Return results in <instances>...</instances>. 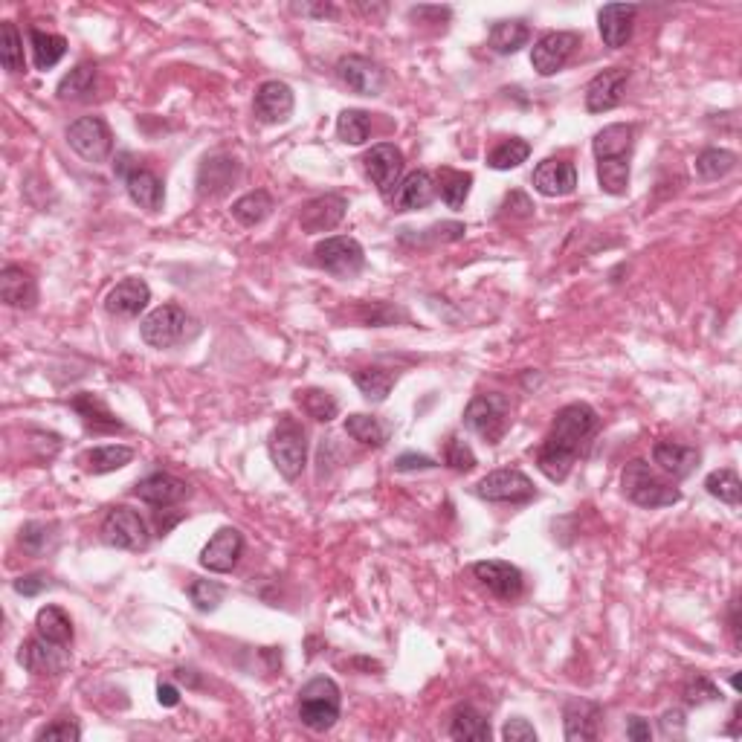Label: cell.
Returning <instances> with one entry per match:
<instances>
[{"mask_svg": "<svg viewBox=\"0 0 742 742\" xmlns=\"http://www.w3.org/2000/svg\"><path fill=\"white\" fill-rule=\"evenodd\" d=\"M435 180L429 172H412L406 174L398 183V189L392 192V206L395 212H415V209H424L435 198Z\"/></svg>", "mask_w": 742, "mask_h": 742, "instance_id": "cell-25", "label": "cell"}, {"mask_svg": "<svg viewBox=\"0 0 742 742\" xmlns=\"http://www.w3.org/2000/svg\"><path fill=\"white\" fill-rule=\"evenodd\" d=\"M432 467H438V464L429 456H418V453H403L395 461V470L398 473H415V470H432Z\"/></svg>", "mask_w": 742, "mask_h": 742, "instance_id": "cell-56", "label": "cell"}, {"mask_svg": "<svg viewBox=\"0 0 742 742\" xmlns=\"http://www.w3.org/2000/svg\"><path fill=\"white\" fill-rule=\"evenodd\" d=\"M473 574H476V580L485 586L487 592L499 600H516L522 595V586H525L522 571L511 566V563H505V560H482V563L473 566Z\"/></svg>", "mask_w": 742, "mask_h": 742, "instance_id": "cell-16", "label": "cell"}, {"mask_svg": "<svg viewBox=\"0 0 742 742\" xmlns=\"http://www.w3.org/2000/svg\"><path fill=\"white\" fill-rule=\"evenodd\" d=\"M151 302V290L143 279H122L119 285L105 296V311L116 319H137Z\"/></svg>", "mask_w": 742, "mask_h": 742, "instance_id": "cell-19", "label": "cell"}, {"mask_svg": "<svg viewBox=\"0 0 742 742\" xmlns=\"http://www.w3.org/2000/svg\"><path fill=\"white\" fill-rule=\"evenodd\" d=\"M35 629H38V635H44L47 641H56V644H64V647L73 641V624H70L67 612L58 609V606H44V609H38V615H35Z\"/></svg>", "mask_w": 742, "mask_h": 742, "instance_id": "cell-38", "label": "cell"}, {"mask_svg": "<svg viewBox=\"0 0 742 742\" xmlns=\"http://www.w3.org/2000/svg\"><path fill=\"white\" fill-rule=\"evenodd\" d=\"M566 740L586 742L598 740L600 708L592 702H569L566 705Z\"/></svg>", "mask_w": 742, "mask_h": 742, "instance_id": "cell-29", "label": "cell"}, {"mask_svg": "<svg viewBox=\"0 0 742 742\" xmlns=\"http://www.w3.org/2000/svg\"><path fill=\"white\" fill-rule=\"evenodd\" d=\"M502 209H505V215H511V218H531L534 215V203L528 195H522V192H511L505 203H502Z\"/></svg>", "mask_w": 742, "mask_h": 742, "instance_id": "cell-55", "label": "cell"}, {"mask_svg": "<svg viewBox=\"0 0 742 742\" xmlns=\"http://www.w3.org/2000/svg\"><path fill=\"white\" fill-rule=\"evenodd\" d=\"M621 487H624V496H627L632 505L638 508H670L682 499V490L673 485H667L656 470L644 461V458H635L629 461L621 473Z\"/></svg>", "mask_w": 742, "mask_h": 742, "instance_id": "cell-2", "label": "cell"}, {"mask_svg": "<svg viewBox=\"0 0 742 742\" xmlns=\"http://www.w3.org/2000/svg\"><path fill=\"white\" fill-rule=\"evenodd\" d=\"M157 702L163 705V708H174V705H180V690L169 682H160L157 685Z\"/></svg>", "mask_w": 742, "mask_h": 742, "instance_id": "cell-60", "label": "cell"}, {"mask_svg": "<svg viewBox=\"0 0 742 742\" xmlns=\"http://www.w3.org/2000/svg\"><path fill=\"white\" fill-rule=\"evenodd\" d=\"M354 383L363 392V398L371 403H383L395 386V374L386 369H360L354 374Z\"/></svg>", "mask_w": 742, "mask_h": 742, "instance_id": "cell-42", "label": "cell"}, {"mask_svg": "<svg viewBox=\"0 0 742 742\" xmlns=\"http://www.w3.org/2000/svg\"><path fill=\"white\" fill-rule=\"evenodd\" d=\"M293 90L285 85V82H264V85L256 90V99H253V111L261 122L267 125H276V122H287L290 114H293Z\"/></svg>", "mask_w": 742, "mask_h": 742, "instance_id": "cell-21", "label": "cell"}, {"mask_svg": "<svg viewBox=\"0 0 742 742\" xmlns=\"http://www.w3.org/2000/svg\"><path fill=\"white\" fill-rule=\"evenodd\" d=\"M125 189H128V198L145 212H160L163 203H166L163 180L154 172H148V169H140V166L125 177Z\"/></svg>", "mask_w": 742, "mask_h": 742, "instance_id": "cell-27", "label": "cell"}, {"mask_svg": "<svg viewBox=\"0 0 742 742\" xmlns=\"http://www.w3.org/2000/svg\"><path fill=\"white\" fill-rule=\"evenodd\" d=\"M67 143L87 163H105L114 151V134L102 116H79L67 128Z\"/></svg>", "mask_w": 742, "mask_h": 742, "instance_id": "cell-7", "label": "cell"}, {"mask_svg": "<svg viewBox=\"0 0 742 742\" xmlns=\"http://www.w3.org/2000/svg\"><path fill=\"white\" fill-rule=\"evenodd\" d=\"M580 47V35L577 32H548L543 35L534 50H531V64L540 76H554L560 73L569 58L574 56V50Z\"/></svg>", "mask_w": 742, "mask_h": 742, "instance_id": "cell-11", "label": "cell"}, {"mask_svg": "<svg viewBox=\"0 0 742 742\" xmlns=\"http://www.w3.org/2000/svg\"><path fill=\"white\" fill-rule=\"evenodd\" d=\"M476 493L482 499H487V502H511V505L528 502V499L537 496L534 482L522 470H511V467H502V470L487 473L485 479L476 485Z\"/></svg>", "mask_w": 742, "mask_h": 742, "instance_id": "cell-9", "label": "cell"}, {"mask_svg": "<svg viewBox=\"0 0 742 742\" xmlns=\"http://www.w3.org/2000/svg\"><path fill=\"white\" fill-rule=\"evenodd\" d=\"M189 598H192L198 612H215L221 606V600H224V589L218 583H212V580H195L189 586Z\"/></svg>", "mask_w": 742, "mask_h": 742, "instance_id": "cell-50", "label": "cell"}, {"mask_svg": "<svg viewBox=\"0 0 742 742\" xmlns=\"http://www.w3.org/2000/svg\"><path fill=\"white\" fill-rule=\"evenodd\" d=\"M705 490L719 499V502H725V505H740L742 499V482L740 476H737V470H731V467H725V470H714L708 479H705Z\"/></svg>", "mask_w": 742, "mask_h": 742, "instance_id": "cell-46", "label": "cell"}, {"mask_svg": "<svg viewBox=\"0 0 742 742\" xmlns=\"http://www.w3.org/2000/svg\"><path fill=\"white\" fill-rule=\"evenodd\" d=\"M241 554H244V537H241L238 528H229L227 525L200 551V566L215 571V574H227V571L238 566Z\"/></svg>", "mask_w": 742, "mask_h": 742, "instance_id": "cell-17", "label": "cell"}, {"mask_svg": "<svg viewBox=\"0 0 742 742\" xmlns=\"http://www.w3.org/2000/svg\"><path fill=\"white\" fill-rule=\"evenodd\" d=\"M699 450L696 447H685V444H673V441H658L653 447V461L661 467V473L673 476V479H687L696 464H699Z\"/></svg>", "mask_w": 742, "mask_h": 742, "instance_id": "cell-28", "label": "cell"}, {"mask_svg": "<svg viewBox=\"0 0 742 742\" xmlns=\"http://www.w3.org/2000/svg\"><path fill=\"white\" fill-rule=\"evenodd\" d=\"M18 661H21V667H27L29 673H35V676H58V673L67 670L70 653H67L64 644L47 641L44 635H35V638H29L27 644H21Z\"/></svg>", "mask_w": 742, "mask_h": 742, "instance_id": "cell-13", "label": "cell"}, {"mask_svg": "<svg viewBox=\"0 0 742 742\" xmlns=\"http://www.w3.org/2000/svg\"><path fill=\"white\" fill-rule=\"evenodd\" d=\"M635 18H638L635 3H609V6H603L598 12V29L603 44L612 47V50L627 47V41L632 38Z\"/></svg>", "mask_w": 742, "mask_h": 742, "instance_id": "cell-18", "label": "cell"}, {"mask_svg": "<svg viewBox=\"0 0 742 742\" xmlns=\"http://www.w3.org/2000/svg\"><path fill=\"white\" fill-rule=\"evenodd\" d=\"M345 209H348V200L343 195H322V198H314L311 203L302 206L299 224L308 235L331 232L345 218Z\"/></svg>", "mask_w": 742, "mask_h": 742, "instance_id": "cell-20", "label": "cell"}, {"mask_svg": "<svg viewBox=\"0 0 742 742\" xmlns=\"http://www.w3.org/2000/svg\"><path fill=\"white\" fill-rule=\"evenodd\" d=\"M296 403L302 406V412H305L308 418H314V421H319V424L334 421V418H337V412H340V403L331 398L328 392H322V389H305V392H296Z\"/></svg>", "mask_w": 742, "mask_h": 742, "instance_id": "cell-43", "label": "cell"}, {"mask_svg": "<svg viewBox=\"0 0 742 742\" xmlns=\"http://www.w3.org/2000/svg\"><path fill=\"white\" fill-rule=\"evenodd\" d=\"M487 41H490V50L493 53H499V56H514L519 53L528 41H531V29L525 21H496L493 29H490V35H487Z\"/></svg>", "mask_w": 742, "mask_h": 742, "instance_id": "cell-32", "label": "cell"}, {"mask_svg": "<svg viewBox=\"0 0 742 742\" xmlns=\"http://www.w3.org/2000/svg\"><path fill=\"white\" fill-rule=\"evenodd\" d=\"M314 256L316 264H319L325 273L337 276V279H354V276H360L363 267H366V250H363V244H360L357 238H351V235H334V238L319 241Z\"/></svg>", "mask_w": 742, "mask_h": 742, "instance_id": "cell-6", "label": "cell"}, {"mask_svg": "<svg viewBox=\"0 0 742 742\" xmlns=\"http://www.w3.org/2000/svg\"><path fill=\"white\" fill-rule=\"evenodd\" d=\"M598 183L600 189L612 198L627 195L629 186V157H606L598 160Z\"/></svg>", "mask_w": 742, "mask_h": 742, "instance_id": "cell-40", "label": "cell"}, {"mask_svg": "<svg viewBox=\"0 0 742 742\" xmlns=\"http://www.w3.org/2000/svg\"><path fill=\"white\" fill-rule=\"evenodd\" d=\"M0 61L9 73H24L27 61H24V41L18 35V27L12 21H3L0 27Z\"/></svg>", "mask_w": 742, "mask_h": 742, "instance_id": "cell-44", "label": "cell"}, {"mask_svg": "<svg viewBox=\"0 0 742 742\" xmlns=\"http://www.w3.org/2000/svg\"><path fill=\"white\" fill-rule=\"evenodd\" d=\"M450 737L453 740H470V742H487L490 740V722L479 714L476 708L464 705L453 714L450 722Z\"/></svg>", "mask_w": 742, "mask_h": 742, "instance_id": "cell-36", "label": "cell"}, {"mask_svg": "<svg viewBox=\"0 0 742 742\" xmlns=\"http://www.w3.org/2000/svg\"><path fill=\"white\" fill-rule=\"evenodd\" d=\"M0 299L9 305V308H18V311H29L35 302H38V287L35 279L29 276L24 267H3L0 273Z\"/></svg>", "mask_w": 742, "mask_h": 742, "instance_id": "cell-26", "label": "cell"}, {"mask_svg": "<svg viewBox=\"0 0 742 742\" xmlns=\"http://www.w3.org/2000/svg\"><path fill=\"white\" fill-rule=\"evenodd\" d=\"M82 737V728L76 725V722H70V719H58L53 725H44L41 731H38V737L35 740L44 742V740H61V742H76Z\"/></svg>", "mask_w": 742, "mask_h": 742, "instance_id": "cell-52", "label": "cell"}, {"mask_svg": "<svg viewBox=\"0 0 742 742\" xmlns=\"http://www.w3.org/2000/svg\"><path fill=\"white\" fill-rule=\"evenodd\" d=\"M73 409L82 415V421L87 424V429H93V432H116V429H125V424H122L114 412L105 406V400L99 398V395L82 392L79 398H73Z\"/></svg>", "mask_w": 742, "mask_h": 742, "instance_id": "cell-31", "label": "cell"}, {"mask_svg": "<svg viewBox=\"0 0 742 742\" xmlns=\"http://www.w3.org/2000/svg\"><path fill=\"white\" fill-rule=\"evenodd\" d=\"M714 699H719V690H716L705 676H696L693 682H687L685 687L687 705H705V702H714Z\"/></svg>", "mask_w": 742, "mask_h": 742, "instance_id": "cell-53", "label": "cell"}, {"mask_svg": "<svg viewBox=\"0 0 742 742\" xmlns=\"http://www.w3.org/2000/svg\"><path fill=\"white\" fill-rule=\"evenodd\" d=\"M363 166L369 180L377 186V192L383 198H389L400 183V174H403V151L395 148L392 143H380L366 151L363 157Z\"/></svg>", "mask_w": 742, "mask_h": 742, "instance_id": "cell-12", "label": "cell"}, {"mask_svg": "<svg viewBox=\"0 0 742 742\" xmlns=\"http://www.w3.org/2000/svg\"><path fill=\"white\" fill-rule=\"evenodd\" d=\"M528 154H531V145L525 143V140H505V143H499L490 154H487V166L490 169H496V172H508V169H516V166H522L525 160H528Z\"/></svg>", "mask_w": 742, "mask_h": 742, "instance_id": "cell-47", "label": "cell"}, {"mask_svg": "<svg viewBox=\"0 0 742 742\" xmlns=\"http://www.w3.org/2000/svg\"><path fill=\"white\" fill-rule=\"evenodd\" d=\"M21 545H24V551L35 554V557L47 554V551L56 545L53 525H47V522H27V525L21 528Z\"/></svg>", "mask_w": 742, "mask_h": 742, "instance_id": "cell-49", "label": "cell"}, {"mask_svg": "<svg viewBox=\"0 0 742 742\" xmlns=\"http://www.w3.org/2000/svg\"><path fill=\"white\" fill-rule=\"evenodd\" d=\"M134 496L154 505V508H172L189 496V485L183 479H174L169 473H151L143 482H137Z\"/></svg>", "mask_w": 742, "mask_h": 742, "instance_id": "cell-23", "label": "cell"}, {"mask_svg": "<svg viewBox=\"0 0 742 742\" xmlns=\"http://www.w3.org/2000/svg\"><path fill=\"white\" fill-rule=\"evenodd\" d=\"M270 212H273V198L264 189L247 192L232 203V218L244 227H258Z\"/></svg>", "mask_w": 742, "mask_h": 742, "instance_id": "cell-37", "label": "cell"}, {"mask_svg": "<svg viewBox=\"0 0 742 742\" xmlns=\"http://www.w3.org/2000/svg\"><path fill=\"white\" fill-rule=\"evenodd\" d=\"M238 180V163L227 154L206 157L198 172V195L200 198H221L227 195L229 186Z\"/></svg>", "mask_w": 742, "mask_h": 742, "instance_id": "cell-24", "label": "cell"}, {"mask_svg": "<svg viewBox=\"0 0 742 742\" xmlns=\"http://www.w3.org/2000/svg\"><path fill=\"white\" fill-rule=\"evenodd\" d=\"M270 458L276 464V470L285 476L287 482L299 479L305 464H308V435L299 427L290 415H285L276 429L270 432Z\"/></svg>", "mask_w": 742, "mask_h": 742, "instance_id": "cell-4", "label": "cell"}, {"mask_svg": "<svg viewBox=\"0 0 742 742\" xmlns=\"http://www.w3.org/2000/svg\"><path fill=\"white\" fill-rule=\"evenodd\" d=\"M96 64L93 61H82V64H76L61 82H58V99L61 102H79V99H85L93 93V87H96Z\"/></svg>", "mask_w": 742, "mask_h": 742, "instance_id": "cell-34", "label": "cell"}, {"mask_svg": "<svg viewBox=\"0 0 742 742\" xmlns=\"http://www.w3.org/2000/svg\"><path fill=\"white\" fill-rule=\"evenodd\" d=\"M502 737H505L508 742H537V731H534V725H531L528 719L514 716V719H508V722H505Z\"/></svg>", "mask_w": 742, "mask_h": 742, "instance_id": "cell-54", "label": "cell"}, {"mask_svg": "<svg viewBox=\"0 0 742 742\" xmlns=\"http://www.w3.org/2000/svg\"><path fill=\"white\" fill-rule=\"evenodd\" d=\"M632 145H635V128L632 125H606L603 131L595 134L592 148H595V157L606 160V157H632Z\"/></svg>", "mask_w": 742, "mask_h": 742, "instance_id": "cell-30", "label": "cell"}, {"mask_svg": "<svg viewBox=\"0 0 742 742\" xmlns=\"http://www.w3.org/2000/svg\"><path fill=\"white\" fill-rule=\"evenodd\" d=\"M464 424L476 435H482L487 444H499L511 429V403L499 392L476 395L464 409Z\"/></svg>", "mask_w": 742, "mask_h": 742, "instance_id": "cell-5", "label": "cell"}, {"mask_svg": "<svg viewBox=\"0 0 742 742\" xmlns=\"http://www.w3.org/2000/svg\"><path fill=\"white\" fill-rule=\"evenodd\" d=\"M189 325H192V316L180 305H160L145 316L140 334H143L145 345L151 348H172L189 337Z\"/></svg>", "mask_w": 742, "mask_h": 742, "instance_id": "cell-8", "label": "cell"}, {"mask_svg": "<svg viewBox=\"0 0 742 742\" xmlns=\"http://www.w3.org/2000/svg\"><path fill=\"white\" fill-rule=\"evenodd\" d=\"M102 540L122 551H140L148 545V525L131 508H114L102 522Z\"/></svg>", "mask_w": 742, "mask_h": 742, "instance_id": "cell-10", "label": "cell"}, {"mask_svg": "<svg viewBox=\"0 0 742 742\" xmlns=\"http://www.w3.org/2000/svg\"><path fill=\"white\" fill-rule=\"evenodd\" d=\"M734 169H737V154L728 151V148H705L696 157V172L705 180H719V177H725Z\"/></svg>", "mask_w": 742, "mask_h": 742, "instance_id": "cell-45", "label": "cell"}, {"mask_svg": "<svg viewBox=\"0 0 742 742\" xmlns=\"http://www.w3.org/2000/svg\"><path fill=\"white\" fill-rule=\"evenodd\" d=\"M577 186V169L569 160H543L534 169V189L545 195V198H566Z\"/></svg>", "mask_w": 742, "mask_h": 742, "instance_id": "cell-22", "label": "cell"}, {"mask_svg": "<svg viewBox=\"0 0 742 742\" xmlns=\"http://www.w3.org/2000/svg\"><path fill=\"white\" fill-rule=\"evenodd\" d=\"M447 464L456 470V473H470L473 467H476V453L467 447V441H461V438H450V444H447Z\"/></svg>", "mask_w": 742, "mask_h": 742, "instance_id": "cell-51", "label": "cell"}, {"mask_svg": "<svg viewBox=\"0 0 742 742\" xmlns=\"http://www.w3.org/2000/svg\"><path fill=\"white\" fill-rule=\"evenodd\" d=\"M627 737L632 742H647L650 737H653V731H650V722H647V719H641V716H629Z\"/></svg>", "mask_w": 742, "mask_h": 742, "instance_id": "cell-58", "label": "cell"}, {"mask_svg": "<svg viewBox=\"0 0 742 742\" xmlns=\"http://www.w3.org/2000/svg\"><path fill=\"white\" fill-rule=\"evenodd\" d=\"M47 589V577L44 574H29V577H18L15 580V592L24 598H35Z\"/></svg>", "mask_w": 742, "mask_h": 742, "instance_id": "cell-57", "label": "cell"}, {"mask_svg": "<svg viewBox=\"0 0 742 742\" xmlns=\"http://www.w3.org/2000/svg\"><path fill=\"white\" fill-rule=\"evenodd\" d=\"M600 418L589 403H569L557 412L554 427L545 435L543 447L537 453V467L545 479L551 482H566L571 467L589 444V438L598 432Z\"/></svg>", "mask_w": 742, "mask_h": 742, "instance_id": "cell-1", "label": "cell"}, {"mask_svg": "<svg viewBox=\"0 0 742 742\" xmlns=\"http://www.w3.org/2000/svg\"><path fill=\"white\" fill-rule=\"evenodd\" d=\"M629 70L627 67H609L598 73L586 87V111L589 114H606L624 102L627 93Z\"/></svg>", "mask_w": 742, "mask_h": 742, "instance_id": "cell-14", "label": "cell"}, {"mask_svg": "<svg viewBox=\"0 0 742 742\" xmlns=\"http://www.w3.org/2000/svg\"><path fill=\"white\" fill-rule=\"evenodd\" d=\"M345 432L354 441H360L366 447H374V450L389 441V429L383 427V421L374 418V415H348L345 418Z\"/></svg>", "mask_w": 742, "mask_h": 742, "instance_id": "cell-41", "label": "cell"}, {"mask_svg": "<svg viewBox=\"0 0 742 742\" xmlns=\"http://www.w3.org/2000/svg\"><path fill=\"white\" fill-rule=\"evenodd\" d=\"M29 44H32V58L38 70H50L67 53V41L53 32H41V29H29Z\"/></svg>", "mask_w": 742, "mask_h": 742, "instance_id": "cell-35", "label": "cell"}, {"mask_svg": "<svg viewBox=\"0 0 742 742\" xmlns=\"http://www.w3.org/2000/svg\"><path fill=\"white\" fill-rule=\"evenodd\" d=\"M661 728H664V734L667 737H682V731H685V714L682 711H667V714L661 716Z\"/></svg>", "mask_w": 742, "mask_h": 742, "instance_id": "cell-59", "label": "cell"}, {"mask_svg": "<svg viewBox=\"0 0 742 742\" xmlns=\"http://www.w3.org/2000/svg\"><path fill=\"white\" fill-rule=\"evenodd\" d=\"M371 134V119L366 111L348 108L337 119V137L348 145H363Z\"/></svg>", "mask_w": 742, "mask_h": 742, "instance_id": "cell-48", "label": "cell"}, {"mask_svg": "<svg viewBox=\"0 0 742 742\" xmlns=\"http://www.w3.org/2000/svg\"><path fill=\"white\" fill-rule=\"evenodd\" d=\"M79 461H82V467H85L87 473L102 476V473H114V470H122L125 464H131L134 461V450L125 447V444H105V447L87 450Z\"/></svg>", "mask_w": 742, "mask_h": 742, "instance_id": "cell-33", "label": "cell"}, {"mask_svg": "<svg viewBox=\"0 0 742 742\" xmlns=\"http://www.w3.org/2000/svg\"><path fill=\"white\" fill-rule=\"evenodd\" d=\"M343 711V693L334 679L316 676L299 690V719L311 731H331Z\"/></svg>", "mask_w": 742, "mask_h": 742, "instance_id": "cell-3", "label": "cell"}, {"mask_svg": "<svg viewBox=\"0 0 742 742\" xmlns=\"http://www.w3.org/2000/svg\"><path fill=\"white\" fill-rule=\"evenodd\" d=\"M337 76L348 90L360 96H380L386 87V73L377 61L366 56H345L337 64Z\"/></svg>", "mask_w": 742, "mask_h": 742, "instance_id": "cell-15", "label": "cell"}, {"mask_svg": "<svg viewBox=\"0 0 742 742\" xmlns=\"http://www.w3.org/2000/svg\"><path fill=\"white\" fill-rule=\"evenodd\" d=\"M438 192H441V198L444 203L450 206V209H461L467 198H470V189H473V174L470 172H456V169H441L438 172V186H435Z\"/></svg>", "mask_w": 742, "mask_h": 742, "instance_id": "cell-39", "label": "cell"}]
</instances>
